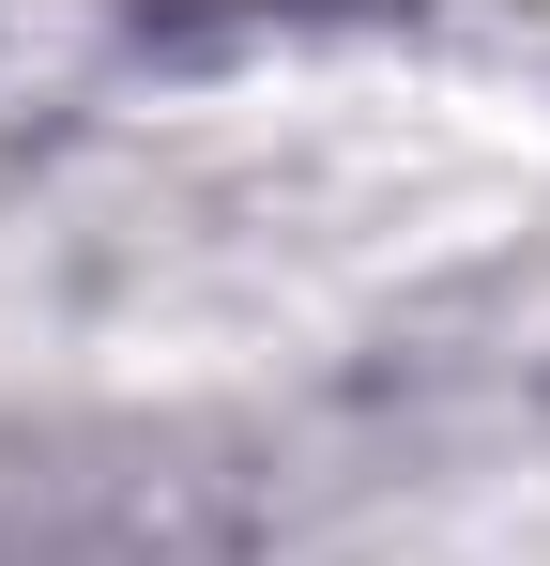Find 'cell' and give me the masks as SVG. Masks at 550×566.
Here are the masks:
<instances>
[]
</instances>
